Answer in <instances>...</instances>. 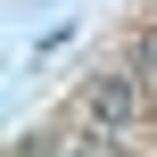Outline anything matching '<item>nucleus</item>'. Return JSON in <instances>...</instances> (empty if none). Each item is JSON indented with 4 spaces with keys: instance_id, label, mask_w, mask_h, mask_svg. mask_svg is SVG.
Listing matches in <instances>:
<instances>
[{
    "instance_id": "obj_1",
    "label": "nucleus",
    "mask_w": 157,
    "mask_h": 157,
    "mask_svg": "<svg viewBox=\"0 0 157 157\" xmlns=\"http://www.w3.org/2000/svg\"><path fill=\"white\" fill-rule=\"evenodd\" d=\"M83 116L99 132H132L141 124V75H91L83 83Z\"/></svg>"
},
{
    "instance_id": "obj_2",
    "label": "nucleus",
    "mask_w": 157,
    "mask_h": 157,
    "mask_svg": "<svg viewBox=\"0 0 157 157\" xmlns=\"http://www.w3.org/2000/svg\"><path fill=\"white\" fill-rule=\"evenodd\" d=\"M132 75H149V83H157V25L141 33V41H132Z\"/></svg>"
},
{
    "instance_id": "obj_3",
    "label": "nucleus",
    "mask_w": 157,
    "mask_h": 157,
    "mask_svg": "<svg viewBox=\"0 0 157 157\" xmlns=\"http://www.w3.org/2000/svg\"><path fill=\"white\" fill-rule=\"evenodd\" d=\"M75 157H116V149H108V141H83V149H75Z\"/></svg>"
}]
</instances>
